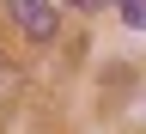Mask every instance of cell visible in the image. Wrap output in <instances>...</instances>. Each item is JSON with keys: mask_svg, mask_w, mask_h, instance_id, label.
<instances>
[{"mask_svg": "<svg viewBox=\"0 0 146 134\" xmlns=\"http://www.w3.org/2000/svg\"><path fill=\"white\" fill-rule=\"evenodd\" d=\"M12 18H18V31H25L31 43H49L61 6H55V0H12Z\"/></svg>", "mask_w": 146, "mask_h": 134, "instance_id": "6da1fadb", "label": "cell"}, {"mask_svg": "<svg viewBox=\"0 0 146 134\" xmlns=\"http://www.w3.org/2000/svg\"><path fill=\"white\" fill-rule=\"evenodd\" d=\"M73 6H85V12H98V6H110V0H73Z\"/></svg>", "mask_w": 146, "mask_h": 134, "instance_id": "277c9868", "label": "cell"}, {"mask_svg": "<svg viewBox=\"0 0 146 134\" xmlns=\"http://www.w3.org/2000/svg\"><path fill=\"white\" fill-rule=\"evenodd\" d=\"M116 6H122V18H128L134 31H146V0H116Z\"/></svg>", "mask_w": 146, "mask_h": 134, "instance_id": "3957f363", "label": "cell"}, {"mask_svg": "<svg viewBox=\"0 0 146 134\" xmlns=\"http://www.w3.org/2000/svg\"><path fill=\"white\" fill-rule=\"evenodd\" d=\"M12 91H18V73H12V61H6V55H0V110H6V98H12Z\"/></svg>", "mask_w": 146, "mask_h": 134, "instance_id": "7a4b0ae2", "label": "cell"}]
</instances>
